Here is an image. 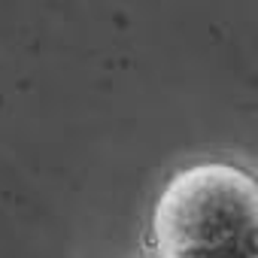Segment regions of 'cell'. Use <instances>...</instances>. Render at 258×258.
I'll list each match as a JSON object with an SVG mask.
<instances>
[{
  "label": "cell",
  "mask_w": 258,
  "mask_h": 258,
  "mask_svg": "<svg viewBox=\"0 0 258 258\" xmlns=\"http://www.w3.org/2000/svg\"><path fill=\"white\" fill-rule=\"evenodd\" d=\"M155 258H255V182L207 161L176 173L152 216Z\"/></svg>",
  "instance_id": "1"
}]
</instances>
